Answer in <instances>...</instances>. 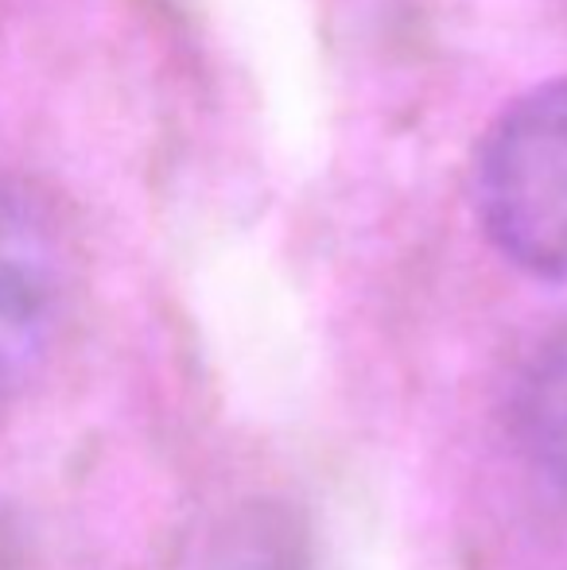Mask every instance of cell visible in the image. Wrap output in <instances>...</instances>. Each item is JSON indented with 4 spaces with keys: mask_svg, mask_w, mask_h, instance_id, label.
<instances>
[{
    "mask_svg": "<svg viewBox=\"0 0 567 570\" xmlns=\"http://www.w3.org/2000/svg\"><path fill=\"white\" fill-rule=\"evenodd\" d=\"M509 431L532 470L567 493V326L525 357L509 392Z\"/></svg>",
    "mask_w": 567,
    "mask_h": 570,
    "instance_id": "3957f363",
    "label": "cell"
},
{
    "mask_svg": "<svg viewBox=\"0 0 567 570\" xmlns=\"http://www.w3.org/2000/svg\"><path fill=\"white\" fill-rule=\"evenodd\" d=\"M67 295L70 253L55 214L28 187L0 179V400L39 373Z\"/></svg>",
    "mask_w": 567,
    "mask_h": 570,
    "instance_id": "7a4b0ae2",
    "label": "cell"
},
{
    "mask_svg": "<svg viewBox=\"0 0 567 570\" xmlns=\"http://www.w3.org/2000/svg\"><path fill=\"white\" fill-rule=\"evenodd\" d=\"M206 570H303L300 540L276 512H250L218 535Z\"/></svg>",
    "mask_w": 567,
    "mask_h": 570,
    "instance_id": "277c9868",
    "label": "cell"
},
{
    "mask_svg": "<svg viewBox=\"0 0 567 570\" xmlns=\"http://www.w3.org/2000/svg\"><path fill=\"white\" fill-rule=\"evenodd\" d=\"M475 210L509 264L567 284V78L517 98L482 136Z\"/></svg>",
    "mask_w": 567,
    "mask_h": 570,
    "instance_id": "6da1fadb",
    "label": "cell"
}]
</instances>
